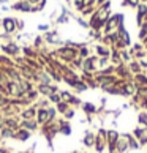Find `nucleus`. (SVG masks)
<instances>
[{
	"instance_id": "f257e3e1",
	"label": "nucleus",
	"mask_w": 147,
	"mask_h": 153,
	"mask_svg": "<svg viewBox=\"0 0 147 153\" xmlns=\"http://www.w3.org/2000/svg\"><path fill=\"white\" fill-rule=\"evenodd\" d=\"M119 137H120V133L117 131V129H106V149H108L109 153L116 152V144Z\"/></svg>"
},
{
	"instance_id": "f03ea898",
	"label": "nucleus",
	"mask_w": 147,
	"mask_h": 153,
	"mask_svg": "<svg viewBox=\"0 0 147 153\" xmlns=\"http://www.w3.org/2000/svg\"><path fill=\"white\" fill-rule=\"evenodd\" d=\"M93 149L97 153H101L103 150H106V129L104 128H100L98 133L95 134V145Z\"/></svg>"
},
{
	"instance_id": "7ed1b4c3",
	"label": "nucleus",
	"mask_w": 147,
	"mask_h": 153,
	"mask_svg": "<svg viewBox=\"0 0 147 153\" xmlns=\"http://www.w3.org/2000/svg\"><path fill=\"white\" fill-rule=\"evenodd\" d=\"M123 136H125L127 140H128V150H130V152H136V150L141 149V145H139V142H138V139L134 137L131 133H123Z\"/></svg>"
},
{
	"instance_id": "20e7f679",
	"label": "nucleus",
	"mask_w": 147,
	"mask_h": 153,
	"mask_svg": "<svg viewBox=\"0 0 147 153\" xmlns=\"http://www.w3.org/2000/svg\"><path fill=\"white\" fill-rule=\"evenodd\" d=\"M116 152L117 153H127V152H130L128 150V140H127V137L123 134H120V137H119L117 144H116Z\"/></svg>"
},
{
	"instance_id": "39448f33",
	"label": "nucleus",
	"mask_w": 147,
	"mask_h": 153,
	"mask_svg": "<svg viewBox=\"0 0 147 153\" xmlns=\"http://www.w3.org/2000/svg\"><path fill=\"white\" fill-rule=\"evenodd\" d=\"M133 84L136 87H146L147 85V74L146 73H139V74H133Z\"/></svg>"
},
{
	"instance_id": "423d86ee",
	"label": "nucleus",
	"mask_w": 147,
	"mask_h": 153,
	"mask_svg": "<svg viewBox=\"0 0 147 153\" xmlns=\"http://www.w3.org/2000/svg\"><path fill=\"white\" fill-rule=\"evenodd\" d=\"M82 142L87 149H92V147L95 145V134L92 131H86V137H84Z\"/></svg>"
},
{
	"instance_id": "0eeeda50",
	"label": "nucleus",
	"mask_w": 147,
	"mask_h": 153,
	"mask_svg": "<svg viewBox=\"0 0 147 153\" xmlns=\"http://www.w3.org/2000/svg\"><path fill=\"white\" fill-rule=\"evenodd\" d=\"M82 111L86 112L87 115H93V114H98V109H97V106L92 104V103H82Z\"/></svg>"
},
{
	"instance_id": "6e6552de",
	"label": "nucleus",
	"mask_w": 147,
	"mask_h": 153,
	"mask_svg": "<svg viewBox=\"0 0 147 153\" xmlns=\"http://www.w3.org/2000/svg\"><path fill=\"white\" fill-rule=\"evenodd\" d=\"M127 66H128V70L131 71V74H139V73H143V68H141L138 60H131Z\"/></svg>"
},
{
	"instance_id": "1a4fd4ad",
	"label": "nucleus",
	"mask_w": 147,
	"mask_h": 153,
	"mask_svg": "<svg viewBox=\"0 0 147 153\" xmlns=\"http://www.w3.org/2000/svg\"><path fill=\"white\" fill-rule=\"evenodd\" d=\"M103 92H104V93H108V95L120 96V87H119V84H117V85H111V87H104V88H103Z\"/></svg>"
},
{
	"instance_id": "9d476101",
	"label": "nucleus",
	"mask_w": 147,
	"mask_h": 153,
	"mask_svg": "<svg viewBox=\"0 0 147 153\" xmlns=\"http://www.w3.org/2000/svg\"><path fill=\"white\" fill-rule=\"evenodd\" d=\"M136 120L139 126H147V111H139Z\"/></svg>"
},
{
	"instance_id": "9b49d317",
	"label": "nucleus",
	"mask_w": 147,
	"mask_h": 153,
	"mask_svg": "<svg viewBox=\"0 0 147 153\" xmlns=\"http://www.w3.org/2000/svg\"><path fill=\"white\" fill-rule=\"evenodd\" d=\"M97 54L100 55V57H109V55H111V49L104 48V46H98L97 48Z\"/></svg>"
},
{
	"instance_id": "f8f14e48",
	"label": "nucleus",
	"mask_w": 147,
	"mask_h": 153,
	"mask_svg": "<svg viewBox=\"0 0 147 153\" xmlns=\"http://www.w3.org/2000/svg\"><path fill=\"white\" fill-rule=\"evenodd\" d=\"M109 57H100L98 59V66L100 68H106V66H109Z\"/></svg>"
},
{
	"instance_id": "ddd939ff",
	"label": "nucleus",
	"mask_w": 147,
	"mask_h": 153,
	"mask_svg": "<svg viewBox=\"0 0 147 153\" xmlns=\"http://www.w3.org/2000/svg\"><path fill=\"white\" fill-rule=\"evenodd\" d=\"M68 107H70V104H68V103H65V101H60V103L57 104L59 112H63V114H65L66 111H68Z\"/></svg>"
},
{
	"instance_id": "4468645a",
	"label": "nucleus",
	"mask_w": 147,
	"mask_h": 153,
	"mask_svg": "<svg viewBox=\"0 0 147 153\" xmlns=\"http://www.w3.org/2000/svg\"><path fill=\"white\" fill-rule=\"evenodd\" d=\"M60 133H62V134H65V136L71 134V128H70V125H68V123H63V125H62V128H60Z\"/></svg>"
},
{
	"instance_id": "2eb2a0df",
	"label": "nucleus",
	"mask_w": 147,
	"mask_h": 153,
	"mask_svg": "<svg viewBox=\"0 0 147 153\" xmlns=\"http://www.w3.org/2000/svg\"><path fill=\"white\" fill-rule=\"evenodd\" d=\"M49 100L52 101V103H60L62 101V98H60V95H57V93H52V95H49Z\"/></svg>"
},
{
	"instance_id": "dca6fc26",
	"label": "nucleus",
	"mask_w": 147,
	"mask_h": 153,
	"mask_svg": "<svg viewBox=\"0 0 147 153\" xmlns=\"http://www.w3.org/2000/svg\"><path fill=\"white\" fill-rule=\"evenodd\" d=\"M125 2H127V5H128V7H131V8H134V7H136V8H138V5H139V2H141V0H125Z\"/></svg>"
},
{
	"instance_id": "f3484780",
	"label": "nucleus",
	"mask_w": 147,
	"mask_h": 153,
	"mask_svg": "<svg viewBox=\"0 0 147 153\" xmlns=\"http://www.w3.org/2000/svg\"><path fill=\"white\" fill-rule=\"evenodd\" d=\"M139 62V65H141V68H143V71L144 70H147V59H143V60H138Z\"/></svg>"
},
{
	"instance_id": "a211bd4d",
	"label": "nucleus",
	"mask_w": 147,
	"mask_h": 153,
	"mask_svg": "<svg viewBox=\"0 0 147 153\" xmlns=\"http://www.w3.org/2000/svg\"><path fill=\"white\" fill-rule=\"evenodd\" d=\"M65 115H66V118H73V117H75V111H73V109H68Z\"/></svg>"
},
{
	"instance_id": "6ab92c4d",
	"label": "nucleus",
	"mask_w": 147,
	"mask_h": 153,
	"mask_svg": "<svg viewBox=\"0 0 147 153\" xmlns=\"http://www.w3.org/2000/svg\"><path fill=\"white\" fill-rule=\"evenodd\" d=\"M79 54H81L82 57H86V59H87V55H89V51H87L86 48H82V49H81V52H79Z\"/></svg>"
},
{
	"instance_id": "aec40b11",
	"label": "nucleus",
	"mask_w": 147,
	"mask_h": 153,
	"mask_svg": "<svg viewBox=\"0 0 147 153\" xmlns=\"http://www.w3.org/2000/svg\"><path fill=\"white\" fill-rule=\"evenodd\" d=\"M11 24H13V22H11L10 19L5 21V25H7V29H8V30H11Z\"/></svg>"
},
{
	"instance_id": "412c9836",
	"label": "nucleus",
	"mask_w": 147,
	"mask_h": 153,
	"mask_svg": "<svg viewBox=\"0 0 147 153\" xmlns=\"http://www.w3.org/2000/svg\"><path fill=\"white\" fill-rule=\"evenodd\" d=\"M141 2H143V3H146V2H147V0H141Z\"/></svg>"
},
{
	"instance_id": "4be33fe9",
	"label": "nucleus",
	"mask_w": 147,
	"mask_h": 153,
	"mask_svg": "<svg viewBox=\"0 0 147 153\" xmlns=\"http://www.w3.org/2000/svg\"><path fill=\"white\" fill-rule=\"evenodd\" d=\"M100 2H106V0H100Z\"/></svg>"
}]
</instances>
